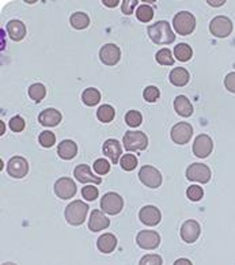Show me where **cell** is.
Returning <instances> with one entry per match:
<instances>
[{
  "mask_svg": "<svg viewBox=\"0 0 235 265\" xmlns=\"http://www.w3.org/2000/svg\"><path fill=\"white\" fill-rule=\"evenodd\" d=\"M149 36L157 45H167L175 40V34L171 30L169 22L159 20L157 23L149 26Z\"/></svg>",
  "mask_w": 235,
  "mask_h": 265,
  "instance_id": "6da1fadb",
  "label": "cell"
},
{
  "mask_svg": "<svg viewBox=\"0 0 235 265\" xmlns=\"http://www.w3.org/2000/svg\"><path fill=\"white\" fill-rule=\"evenodd\" d=\"M87 212H88V205L83 203L82 200H75L66 208V219L72 226H80L86 220Z\"/></svg>",
  "mask_w": 235,
  "mask_h": 265,
  "instance_id": "7a4b0ae2",
  "label": "cell"
},
{
  "mask_svg": "<svg viewBox=\"0 0 235 265\" xmlns=\"http://www.w3.org/2000/svg\"><path fill=\"white\" fill-rule=\"evenodd\" d=\"M173 26L179 36H189L196 27V18L189 11H181L173 18Z\"/></svg>",
  "mask_w": 235,
  "mask_h": 265,
  "instance_id": "3957f363",
  "label": "cell"
},
{
  "mask_svg": "<svg viewBox=\"0 0 235 265\" xmlns=\"http://www.w3.org/2000/svg\"><path fill=\"white\" fill-rule=\"evenodd\" d=\"M124 147L128 151H136V150H146L149 146V139L140 131H128L125 132L123 139Z\"/></svg>",
  "mask_w": 235,
  "mask_h": 265,
  "instance_id": "277c9868",
  "label": "cell"
},
{
  "mask_svg": "<svg viewBox=\"0 0 235 265\" xmlns=\"http://www.w3.org/2000/svg\"><path fill=\"white\" fill-rule=\"evenodd\" d=\"M210 31L218 38H225L229 37L233 31V22L230 18L225 15L215 16L210 23Z\"/></svg>",
  "mask_w": 235,
  "mask_h": 265,
  "instance_id": "5b68a950",
  "label": "cell"
},
{
  "mask_svg": "<svg viewBox=\"0 0 235 265\" xmlns=\"http://www.w3.org/2000/svg\"><path fill=\"white\" fill-rule=\"evenodd\" d=\"M124 200L123 197L117 193H109L103 194L102 200H101V208L105 214L109 215H117L123 211Z\"/></svg>",
  "mask_w": 235,
  "mask_h": 265,
  "instance_id": "8992f818",
  "label": "cell"
},
{
  "mask_svg": "<svg viewBox=\"0 0 235 265\" xmlns=\"http://www.w3.org/2000/svg\"><path fill=\"white\" fill-rule=\"evenodd\" d=\"M186 178L189 181L207 183L211 179V170L207 165L203 163H192L186 169Z\"/></svg>",
  "mask_w": 235,
  "mask_h": 265,
  "instance_id": "52a82bcc",
  "label": "cell"
},
{
  "mask_svg": "<svg viewBox=\"0 0 235 265\" xmlns=\"http://www.w3.org/2000/svg\"><path fill=\"white\" fill-rule=\"evenodd\" d=\"M139 178L149 188H158L159 185L162 183V176L159 173L158 169L149 166V165H146V166L140 169Z\"/></svg>",
  "mask_w": 235,
  "mask_h": 265,
  "instance_id": "ba28073f",
  "label": "cell"
},
{
  "mask_svg": "<svg viewBox=\"0 0 235 265\" xmlns=\"http://www.w3.org/2000/svg\"><path fill=\"white\" fill-rule=\"evenodd\" d=\"M170 136L177 144H186L193 136V128L189 122H178L171 128Z\"/></svg>",
  "mask_w": 235,
  "mask_h": 265,
  "instance_id": "9c48e42d",
  "label": "cell"
},
{
  "mask_svg": "<svg viewBox=\"0 0 235 265\" xmlns=\"http://www.w3.org/2000/svg\"><path fill=\"white\" fill-rule=\"evenodd\" d=\"M136 244L146 250L157 249L160 244V237L154 230H142L136 237Z\"/></svg>",
  "mask_w": 235,
  "mask_h": 265,
  "instance_id": "30bf717a",
  "label": "cell"
},
{
  "mask_svg": "<svg viewBox=\"0 0 235 265\" xmlns=\"http://www.w3.org/2000/svg\"><path fill=\"white\" fill-rule=\"evenodd\" d=\"M55 193L62 200L71 199L77 193V183L74 182L72 178L63 177V178L57 179L55 183Z\"/></svg>",
  "mask_w": 235,
  "mask_h": 265,
  "instance_id": "8fae6325",
  "label": "cell"
},
{
  "mask_svg": "<svg viewBox=\"0 0 235 265\" xmlns=\"http://www.w3.org/2000/svg\"><path fill=\"white\" fill-rule=\"evenodd\" d=\"M214 150V142L208 135L201 133L197 138L194 139L193 143V154L197 158H207L210 157Z\"/></svg>",
  "mask_w": 235,
  "mask_h": 265,
  "instance_id": "7c38bea8",
  "label": "cell"
},
{
  "mask_svg": "<svg viewBox=\"0 0 235 265\" xmlns=\"http://www.w3.org/2000/svg\"><path fill=\"white\" fill-rule=\"evenodd\" d=\"M7 173L12 178H23L29 173V163L23 157H12L7 163Z\"/></svg>",
  "mask_w": 235,
  "mask_h": 265,
  "instance_id": "4fadbf2b",
  "label": "cell"
},
{
  "mask_svg": "<svg viewBox=\"0 0 235 265\" xmlns=\"http://www.w3.org/2000/svg\"><path fill=\"white\" fill-rule=\"evenodd\" d=\"M121 57V51L114 44H106L99 51V59L106 66H116Z\"/></svg>",
  "mask_w": 235,
  "mask_h": 265,
  "instance_id": "5bb4252c",
  "label": "cell"
},
{
  "mask_svg": "<svg viewBox=\"0 0 235 265\" xmlns=\"http://www.w3.org/2000/svg\"><path fill=\"white\" fill-rule=\"evenodd\" d=\"M200 224L196 220H186L181 226V238L186 244H194L200 237Z\"/></svg>",
  "mask_w": 235,
  "mask_h": 265,
  "instance_id": "9a60e30c",
  "label": "cell"
},
{
  "mask_svg": "<svg viewBox=\"0 0 235 265\" xmlns=\"http://www.w3.org/2000/svg\"><path fill=\"white\" fill-rule=\"evenodd\" d=\"M102 151L103 155L107 157V158L116 165V163L120 162V157H121V154H123V147H121L120 142L116 140V139H107L106 142L103 143Z\"/></svg>",
  "mask_w": 235,
  "mask_h": 265,
  "instance_id": "2e32d148",
  "label": "cell"
},
{
  "mask_svg": "<svg viewBox=\"0 0 235 265\" xmlns=\"http://www.w3.org/2000/svg\"><path fill=\"white\" fill-rule=\"evenodd\" d=\"M139 218L142 220V223L147 224V226H157L162 219V215H160V211L157 207L146 205V207L140 209Z\"/></svg>",
  "mask_w": 235,
  "mask_h": 265,
  "instance_id": "e0dca14e",
  "label": "cell"
},
{
  "mask_svg": "<svg viewBox=\"0 0 235 265\" xmlns=\"http://www.w3.org/2000/svg\"><path fill=\"white\" fill-rule=\"evenodd\" d=\"M74 176H75V178H77L79 182L82 183L91 182L95 183V185L102 183V178L98 177V176H94L90 166H87V165H79V166H77V168H75V172H74Z\"/></svg>",
  "mask_w": 235,
  "mask_h": 265,
  "instance_id": "ac0fdd59",
  "label": "cell"
},
{
  "mask_svg": "<svg viewBox=\"0 0 235 265\" xmlns=\"http://www.w3.org/2000/svg\"><path fill=\"white\" fill-rule=\"evenodd\" d=\"M110 224V220L105 216V212L99 211V209H94L88 220V229L91 230L92 233H97L103 229H107Z\"/></svg>",
  "mask_w": 235,
  "mask_h": 265,
  "instance_id": "d6986e66",
  "label": "cell"
},
{
  "mask_svg": "<svg viewBox=\"0 0 235 265\" xmlns=\"http://www.w3.org/2000/svg\"><path fill=\"white\" fill-rule=\"evenodd\" d=\"M38 121L44 127H56L57 124H60V121H62V113L56 109L49 107V109H45L40 113Z\"/></svg>",
  "mask_w": 235,
  "mask_h": 265,
  "instance_id": "ffe728a7",
  "label": "cell"
},
{
  "mask_svg": "<svg viewBox=\"0 0 235 265\" xmlns=\"http://www.w3.org/2000/svg\"><path fill=\"white\" fill-rule=\"evenodd\" d=\"M116 246H117V238L113 234H109V233L101 235L97 241L98 250L103 255H109V253L114 252Z\"/></svg>",
  "mask_w": 235,
  "mask_h": 265,
  "instance_id": "44dd1931",
  "label": "cell"
},
{
  "mask_svg": "<svg viewBox=\"0 0 235 265\" xmlns=\"http://www.w3.org/2000/svg\"><path fill=\"white\" fill-rule=\"evenodd\" d=\"M5 27H7V31H8V36L11 37V40L22 41L26 37V26L23 25V22H21V20H10Z\"/></svg>",
  "mask_w": 235,
  "mask_h": 265,
  "instance_id": "7402d4cb",
  "label": "cell"
},
{
  "mask_svg": "<svg viewBox=\"0 0 235 265\" xmlns=\"http://www.w3.org/2000/svg\"><path fill=\"white\" fill-rule=\"evenodd\" d=\"M174 109L179 116L182 117H190L193 114V106L185 95H178L174 99Z\"/></svg>",
  "mask_w": 235,
  "mask_h": 265,
  "instance_id": "603a6c76",
  "label": "cell"
},
{
  "mask_svg": "<svg viewBox=\"0 0 235 265\" xmlns=\"http://www.w3.org/2000/svg\"><path fill=\"white\" fill-rule=\"evenodd\" d=\"M57 154L60 158L66 161L74 159L78 154V146L72 140H63L57 147Z\"/></svg>",
  "mask_w": 235,
  "mask_h": 265,
  "instance_id": "cb8c5ba5",
  "label": "cell"
},
{
  "mask_svg": "<svg viewBox=\"0 0 235 265\" xmlns=\"http://www.w3.org/2000/svg\"><path fill=\"white\" fill-rule=\"evenodd\" d=\"M169 78L171 85L177 87H182L189 82V72H188V70L182 68V67H178V68H174L173 71L170 72Z\"/></svg>",
  "mask_w": 235,
  "mask_h": 265,
  "instance_id": "d4e9b609",
  "label": "cell"
},
{
  "mask_svg": "<svg viewBox=\"0 0 235 265\" xmlns=\"http://www.w3.org/2000/svg\"><path fill=\"white\" fill-rule=\"evenodd\" d=\"M82 99L87 106H95L98 102L101 101V94H99L97 88L88 87V88H86V90L83 91Z\"/></svg>",
  "mask_w": 235,
  "mask_h": 265,
  "instance_id": "484cf974",
  "label": "cell"
},
{
  "mask_svg": "<svg viewBox=\"0 0 235 265\" xmlns=\"http://www.w3.org/2000/svg\"><path fill=\"white\" fill-rule=\"evenodd\" d=\"M174 56L179 61H188L193 56V51L188 44H178L174 48Z\"/></svg>",
  "mask_w": 235,
  "mask_h": 265,
  "instance_id": "4316f807",
  "label": "cell"
},
{
  "mask_svg": "<svg viewBox=\"0 0 235 265\" xmlns=\"http://www.w3.org/2000/svg\"><path fill=\"white\" fill-rule=\"evenodd\" d=\"M71 26L74 29H77V30H83V29H86L88 23H90V19H88V16L84 14V12H75V14H72L71 15Z\"/></svg>",
  "mask_w": 235,
  "mask_h": 265,
  "instance_id": "83f0119b",
  "label": "cell"
},
{
  "mask_svg": "<svg viewBox=\"0 0 235 265\" xmlns=\"http://www.w3.org/2000/svg\"><path fill=\"white\" fill-rule=\"evenodd\" d=\"M46 95V88L41 83H34L29 87V97L36 102H41Z\"/></svg>",
  "mask_w": 235,
  "mask_h": 265,
  "instance_id": "f1b7e54d",
  "label": "cell"
},
{
  "mask_svg": "<svg viewBox=\"0 0 235 265\" xmlns=\"http://www.w3.org/2000/svg\"><path fill=\"white\" fill-rule=\"evenodd\" d=\"M114 114H116L114 107L110 106V105H102V106H99V109L97 110V117L101 122L113 121Z\"/></svg>",
  "mask_w": 235,
  "mask_h": 265,
  "instance_id": "f546056e",
  "label": "cell"
},
{
  "mask_svg": "<svg viewBox=\"0 0 235 265\" xmlns=\"http://www.w3.org/2000/svg\"><path fill=\"white\" fill-rule=\"evenodd\" d=\"M136 18L143 23H147L154 18V10L147 4L139 5L138 10H136Z\"/></svg>",
  "mask_w": 235,
  "mask_h": 265,
  "instance_id": "4dcf8cb0",
  "label": "cell"
},
{
  "mask_svg": "<svg viewBox=\"0 0 235 265\" xmlns=\"http://www.w3.org/2000/svg\"><path fill=\"white\" fill-rule=\"evenodd\" d=\"M155 59L158 61L160 66H173L174 64V59L171 56V52L167 48H163L155 55Z\"/></svg>",
  "mask_w": 235,
  "mask_h": 265,
  "instance_id": "1f68e13d",
  "label": "cell"
},
{
  "mask_svg": "<svg viewBox=\"0 0 235 265\" xmlns=\"http://www.w3.org/2000/svg\"><path fill=\"white\" fill-rule=\"evenodd\" d=\"M120 165L125 172H132L133 169L138 166V158L132 155V154H125L124 157L120 159Z\"/></svg>",
  "mask_w": 235,
  "mask_h": 265,
  "instance_id": "d6a6232c",
  "label": "cell"
},
{
  "mask_svg": "<svg viewBox=\"0 0 235 265\" xmlns=\"http://www.w3.org/2000/svg\"><path fill=\"white\" fill-rule=\"evenodd\" d=\"M142 121H143V116L138 110H129L125 114V122L128 124L129 127H139Z\"/></svg>",
  "mask_w": 235,
  "mask_h": 265,
  "instance_id": "836d02e7",
  "label": "cell"
},
{
  "mask_svg": "<svg viewBox=\"0 0 235 265\" xmlns=\"http://www.w3.org/2000/svg\"><path fill=\"white\" fill-rule=\"evenodd\" d=\"M40 144H41L42 147L45 148H51L55 143H56V136H55V133L51 132V131H44V132L40 135Z\"/></svg>",
  "mask_w": 235,
  "mask_h": 265,
  "instance_id": "e575fe53",
  "label": "cell"
},
{
  "mask_svg": "<svg viewBox=\"0 0 235 265\" xmlns=\"http://www.w3.org/2000/svg\"><path fill=\"white\" fill-rule=\"evenodd\" d=\"M203 194H204V190L201 186L199 185H192L188 188L186 190V196H188V199L192 200V201H199L203 197Z\"/></svg>",
  "mask_w": 235,
  "mask_h": 265,
  "instance_id": "d590c367",
  "label": "cell"
},
{
  "mask_svg": "<svg viewBox=\"0 0 235 265\" xmlns=\"http://www.w3.org/2000/svg\"><path fill=\"white\" fill-rule=\"evenodd\" d=\"M160 95V91H159L158 87L155 86H149L144 88L143 91V98L147 102H155Z\"/></svg>",
  "mask_w": 235,
  "mask_h": 265,
  "instance_id": "8d00e7d4",
  "label": "cell"
},
{
  "mask_svg": "<svg viewBox=\"0 0 235 265\" xmlns=\"http://www.w3.org/2000/svg\"><path fill=\"white\" fill-rule=\"evenodd\" d=\"M94 170L97 172L99 176H103V174L109 173V170H110V163L107 162L106 159H97L95 162H94Z\"/></svg>",
  "mask_w": 235,
  "mask_h": 265,
  "instance_id": "74e56055",
  "label": "cell"
},
{
  "mask_svg": "<svg viewBox=\"0 0 235 265\" xmlns=\"http://www.w3.org/2000/svg\"><path fill=\"white\" fill-rule=\"evenodd\" d=\"M98 194H99L98 189L95 186H92V185H87V186L82 188V196L84 200L94 201L98 197Z\"/></svg>",
  "mask_w": 235,
  "mask_h": 265,
  "instance_id": "f35d334b",
  "label": "cell"
},
{
  "mask_svg": "<svg viewBox=\"0 0 235 265\" xmlns=\"http://www.w3.org/2000/svg\"><path fill=\"white\" fill-rule=\"evenodd\" d=\"M8 125H10V129L12 132H22L25 129V120L21 116H15V117L11 118Z\"/></svg>",
  "mask_w": 235,
  "mask_h": 265,
  "instance_id": "ab89813d",
  "label": "cell"
},
{
  "mask_svg": "<svg viewBox=\"0 0 235 265\" xmlns=\"http://www.w3.org/2000/svg\"><path fill=\"white\" fill-rule=\"evenodd\" d=\"M139 265H162V257L159 255H146L139 261Z\"/></svg>",
  "mask_w": 235,
  "mask_h": 265,
  "instance_id": "60d3db41",
  "label": "cell"
},
{
  "mask_svg": "<svg viewBox=\"0 0 235 265\" xmlns=\"http://www.w3.org/2000/svg\"><path fill=\"white\" fill-rule=\"evenodd\" d=\"M138 4V0H124L123 4H121V11H123L125 15H132L133 8Z\"/></svg>",
  "mask_w": 235,
  "mask_h": 265,
  "instance_id": "b9f144b4",
  "label": "cell"
},
{
  "mask_svg": "<svg viewBox=\"0 0 235 265\" xmlns=\"http://www.w3.org/2000/svg\"><path fill=\"white\" fill-rule=\"evenodd\" d=\"M225 86L229 91L235 92V72H230L225 78Z\"/></svg>",
  "mask_w": 235,
  "mask_h": 265,
  "instance_id": "7bdbcfd3",
  "label": "cell"
},
{
  "mask_svg": "<svg viewBox=\"0 0 235 265\" xmlns=\"http://www.w3.org/2000/svg\"><path fill=\"white\" fill-rule=\"evenodd\" d=\"M103 4L106 7H116L117 4H120L118 0H103Z\"/></svg>",
  "mask_w": 235,
  "mask_h": 265,
  "instance_id": "ee69618b",
  "label": "cell"
},
{
  "mask_svg": "<svg viewBox=\"0 0 235 265\" xmlns=\"http://www.w3.org/2000/svg\"><path fill=\"white\" fill-rule=\"evenodd\" d=\"M174 265H193L188 259H179L174 263Z\"/></svg>",
  "mask_w": 235,
  "mask_h": 265,
  "instance_id": "f6af8a7d",
  "label": "cell"
},
{
  "mask_svg": "<svg viewBox=\"0 0 235 265\" xmlns=\"http://www.w3.org/2000/svg\"><path fill=\"white\" fill-rule=\"evenodd\" d=\"M225 0H219V1H212V0H208V4L212 5V7H220L222 4H225Z\"/></svg>",
  "mask_w": 235,
  "mask_h": 265,
  "instance_id": "bcb514c9",
  "label": "cell"
},
{
  "mask_svg": "<svg viewBox=\"0 0 235 265\" xmlns=\"http://www.w3.org/2000/svg\"><path fill=\"white\" fill-rule=\"evenodd\" d=\"M1 265H16V264H14V263H4V264Z\"/></svg>",
  "mask_w": 235,
  "mask_h": 265,
  "instance_id": "7dc6e473",
  "label": "cell"
}]
</instances>
